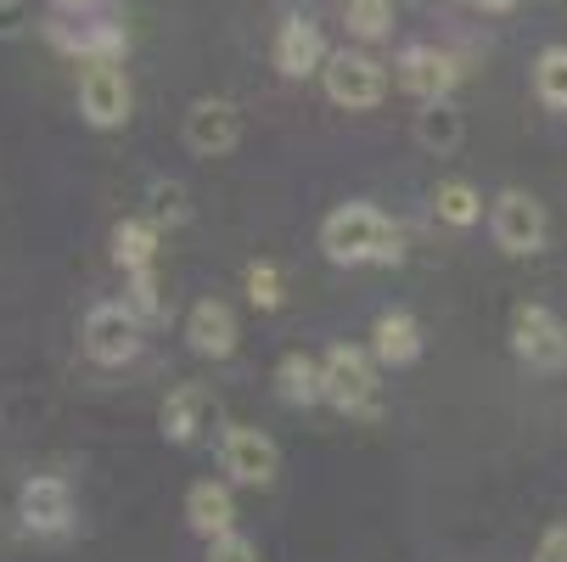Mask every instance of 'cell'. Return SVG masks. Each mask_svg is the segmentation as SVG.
I'll return each instance as SVG.
<instances>
[{
    "instance_id": "obj_1",
    "label": "cell",
    "mask_w": 567,
    "mask_h": 562,
    "mask_svg": "<svg viewBox=\"0 0 567 562\" xmlns=\"http://www.w3.org/2000/svg\"><path fill=\"white\" fill-rule=\"evenodd\" d=\"M320 254H327L332 265H399L404 243H399V231L382 208L371 203H338L327 219H320Z\"/></svg>"
},
{
    "instance_id": "obj_2",
    "label": "cell",
    "mask_w": 567,
    "mask_h": 562,
    "mask_svg": "<svg viewBox=\"0 0 567 562\" xmlns=\"http://www.w3.org/2000/svg\"><path fill=\"white\" fill-rule=\"evenodd\" d=\"M327 366V406H338L343 417H377V399H382V382H377V355L360 349V344H332L320 355Z\"/></svg>"
},
{
    "instance_id": "obj_3",
    "label": "cell",
    "mask_w": 567,
    "mask_h": 562,
    "mask_svg": "<svg viewBox=\"0 0 567 562\" xmlns=\"http://www.w3.org/2000/svg\"><path fill=\"white\" fill-rule=\"evenodd\" d=\"M320 85H327V102L332 108H349V113H371L382 96H388V68L371 57V51H332L327 68H320Z\"/></svg>"
},
{
    "instance_id": "obj_4",
    "label": "cell",
    "mask_w": 567,
    "mask_h": 562,
    "mask_svg": "<svg viewBox=\"0 0 567 562\" xmlns=\"http://www.w3.org/2000/svg\"><path fill=\"white\" fill-rule=\"evenodd\" d=\"M489 236H495V248L512 254V259H528L545 248V236H550V219H545V203L534 192H501L495 208H489Z\"/></svg>"
},
{
    "instance_id": "obj_5",
    "label": "cell",
    "mask_w": 567,
    "mask_h": 562,
    "mask_svg": "<svg viewBox=\"0 0 567 562\" xmlns=\"http://www.w3.org/2000/svg\"><path fill=\"white\" fill-rule=\"evenodd\" d=\"M79 113H85L91 130H118L135 113V85L124 62H85L79 73Z\"/></svg>"
},
{
    "instance_id": "obj_6",
    "label": "cell",
    "mask_w": 567,
    "mask_h": 562,
    "mask_svg": "<svg viewBox=\"0 0 567 562\" xmlns=\"http://www.w3.org/2000/svg\"><path fill=\"white\" fill-rule=\"evenodd\" d=\"M219 467H225L230 484L270 490V484H276V472H281V445H276L265 428L236 422V428H225V439H219Z\"/></svg>"
},
{
    "instance_id": "obj_7",
    "label": "cell",
    "mask_w": 567,
    "mask_h": 562,
    "mask_svg": "<svg viewBox=\"0 0 567 562\" xmlns=\"http://www.w3.org/2000/svg\"><path fill=\"white\" fill-rule=\"evenodd\" d=\"M141 327L146 320L130 304H96L85 315V327H79V344H85L96 366H130L141 355Z\"/></svg>"
},
{
    "instance_id": "obj_8",
    "label": "cell",
    "mask_w": 567,
    "mask_h": 562,
    "mask_svg": "<svg viewBox=\"0 0 567 562\" xmlns=\"http://www.w3.org/2000/svg\"><path fill=\"white\" fill-rule=\"evenodd\" d=\"M512 349H517L523 366L556 371V366L567 360V327H561L545 304H523V309L512 315Z\"/></svg>"
},
{
    "instance_id": "obj_9",
    "label": "cell",
    "mask_w": 567,
    "mask_h": 562,
    "mask_svg": "<svg viewBox=\"0 0 567 562\" xmlns=\"http://www.w3.org/2000/svg\"><path fill=\"white\" fill-rule=\"evenodd\" d=\"M73 490H68V478H29V484L18 490V523L40 540L51 534H68L73 529Z\"/></svg>"
},
{
    "instance_id": "obj_10",
    "label": "cell",
    "mask_w": 567,
    "mask_h": 562,
    "mask_svg": "<svg viewBox=\"0 0 567 562\" xmlns=\"http://www.w3.org/2000/svg\"><path fill=\"white\" fill-rule=\"evenodd\" d=\"M186 146L197 157H225L241 146V113L225 96H197L186 108Z\"/></svg>"
},
{
    "instance_id": "obj_11",
    "label": "cell",
    "mask_w": 567,
    "mask_h": 562,
    "mask_svg": "<svg viewBox=\"0 0 567 562\" xmlns=\"http://www.w3.org/2000/svg\"><path fill=\"white\" fill-rule=\"evenodd\" d=\"M399 85L411 91L416 102H444L461 85V62L439 45H404L399 57Z\"/></svg>"
},
{
    "instance_id": "obj_12",
    "label": "cell",
    "mask_w": 567,
    "mask_h": 562,
    "mask_svg": "<svg viewBox=\"0 0 567 562\" xmlns=\"http://www.w3.org/2000/svg\"><path fill=\"white\" fill-rule=\"evenodd\" d=\"M214 417H219V399H214V388H203V382H181V388L164 399V411H157L169 445H197V439L214 428Z\"/></svg>"
},
{
    "instance_id": "obj_13",
    "label": "cell",
    "mask_w": 567,
    "mask_h": 562,
    "mask_svg": "<svg viewBox=\"0 0 567 562\" xmlns=\"http://www.w3.org/2000/svg\"><path fill=\"white\" fill-rule=\"evenodd\" d=\"M186 344H192V355H203V360H230L236 344H241L236 309H230L225 298L192 304V315H186Z\"/></svg>"
},
{
    "instance_id": "obj_14",
    "label": "cell",
    "mask_w": 567,
    "mask_h": 562,
    "mask_svg": "<svg viewBox=\"0 0 567 562\" xmlns=\"http://www.w3.org/2000/svg\"><path fill=\"white\" fill-rule=\"evenodd\" d=\"M51 40L79 62H124V51H130V34L118 23H107V18H79V29L51 23Z\"/></svg>"
},
{
    "instance_id": "obj_15",
    "label": "cell",
    "mask_w": 567,
    "mask_h": 562,
    "mask_svg": "<svg viewBox=\"0 0 567 562\" xmlns=\"http://www.w3.org/2000/svg\"><path fill=\"white\" fill-rule=\"evenodd\" d=\"M371 355L388 366V371H404L422 360V320L411 309H382L371 320Z\"/></svg>"
},
{
    "instance_id": "obj_16",
    "label": "cell",
    "mask_w": 567,
    "mask_h": 562,
    "mask_svg": "<svg viewBox=\"0 0 567 562\" xmlns=\"http://www.w3.org/2000/svg\"><path fill=\"white\" fill-rule=\"evenodd\" d=\"M327 34H320L309 18H287L281 29H276V68L287 73V79H309V73H320L327 68Z\"/></svg>"
},
{
    "instance_id": "obj_17",
    "label": "cell",
    "mask_w": 567,
    "mask_h": 562,
    "mask_svg": "<svg viewBox=\"0 0 567 562\" xmlns=\"http://www.w3.org/2000/svg\"><path fill=\"white\" fill-rule=\"evenodd\" d=\"M186 523H192V534H203V540L230 534V529H236V495H230V484H214V478L192 484V490H186Z\"/></svg>"
},
{
    "instance_id": "obj_18",
    "label": "cell",
    "mask_w": 567,
    "mask_h": 562,
    "mask_svg": "<svg viewBox=\"0 0 567 562\" xmlns=\"http://www.w3.org/2000/svg\"><path fill=\"white\" fill-rule=\"evenodd\" d=\"M276 394L287 399L292 411L320 406V399H327V366H320L315 355H303V349L281 355V366H276Z\"/></svg>"
},
{
    "instance_id": "obj_19",
    "label": "cell",
    "mask_w": 567,
    "mask_h": 562,
    "mask_svg": "<svg viewBox=\"0 0 567 562\" xmlns=\"http://www.w3.org/2000/svg\"><path fill=\"white\" fill-rule=\"evenodd\" d=\"M157 243H164V225H157L152 214H135V219H118L113 231V259L118 270H152L157 265Z\"/></svg>"
},
{
    "instance_id": "obj_20",
    "label": "cell",
    "mask_w": 567,
    "mask_h": 562,
    "mask_svg": "<svg viewBox=\"0 0 567 562\" xmlns=\"http://www.w3.org/2000/svg\"><path fill=\"white\" fill-rule=\"evenodd\" d=\"M461 141H466V119L455 113V102L450 96L444 102H422V113H416V146L433 152V157H450Z\"/></svg>"
},
{
    "instance_id": "obj_21",
    "label": "cell",
    "mask_w": 567,
    "mask_h": 562,
    "mask_svg": "<svg viewBox=\"0 0 567 562\" xmlns=\"http://www.w3.org/2000/svg\"><path fill=\"white\" fill-rule=\"evenodd\" d=\"M534 96L550 113H567V45H545L534 57Z\"/></svg>"
},
{
    "instance_id": "obj_22",
    "label": "cell",
    "mask_w": 567,
    "mask_h": 562,
    "mask_svg": "<svg viewBox=\"0 0 567 562\" xmlns=\"http://www.w3.org/2000/svg\"><path fill=\"white\" fill-rule=\"evenodd\" d=\"M433 214H439L444 225L466 231V225L483 219V197H477L472 181H439V192H433Z\"/></svg>"
},
{
    "instance_id": "obj_23",
    "label": "cell",
    "mask_w": 567,
    "mask_h": 562,
    "mask_svg": "<svg viewBox=\"0 0 567 562\" xmlns=\"http://www.w3.org/2000/svg\"><path fill=\"white\" fill-rule=\"evenodd\" d=\"M343 29L360 45H377L393 34V0H343Z\"/></svg>"
},
{
    "instance_id": "obj_24",
    "label": "cell",
    "mask_w": 567,
    "mask_h": 562,
    "mask_svg": "<svg viewBox=\"0 0 567 562\" xmlns=\"http://www.w3.org/2000/svg\"><path fill=\"white\" fill-rule=\"evenodd\" d=\"M146 214L157 219V225H186L192 219V192L181 186V181H152V192H146Z\"/></svg>"
},
{
    "instance_id": "obj_25",
    "label": "cell",
    "mask_w": 567,
    "mask_h": 562,
    "mask_svg": "<svg viewBox=\"0 0 567 562\" xmlns=\"http://www.w3.org/2000/svg\"><path fill=\"white\" fill-rule=\"evenodd\" d=\"M124 304H130L141 320H157V315H164V287H157V265H152V270H130V293H124Z\"/></svg>"
},
{
    "instance_id": "obj_26",
    "label": "cell",
    "mask_w": 567,
    "mask_h": 562,
    "mask_svg": "<svg viewBox=\"0 0 567 562\" xmlns=\"http://www.w3.org/2000/svg\"><path fill=\"white\" fill-rule=\"evenodd\" d=\"M248 298H254V309H281V298H287V282H281V270H276L270 259L248 265Z\"/></svg>"
},
{
    "instance_id": "obj_27",
    "label": "cell",
    "mask_w": 567,
    "mask_h": 562,
    "mask_svg": "<svg viewBox=\"0 0 567 562\" xmlns=\"http://www.w3.org/2000/svg\"><path fill=\"white\" fill-rule=\"evenodd\" d=\"M208 562H259V545L248 540V534H219V540H208Z\"/></svg>"
},
{
    "instance_id": "obj_28",
    "label": "cell",
    "mask_w": 567,
    "mask_h": 562,
    "mask_svg": "<svg viewBox=\"0 0 567 562\" xmlns=\"http://www.w3.org/2000/svg\"><path fill=\"white\" fill-rule=\"evenodd\" d=\"M534 562H567V523H550L534 545Z\"/></svg>"
},
{
    "instance_id": "obj_29",
    "label": "cell",
    "mask_w": 567,
    "mask_h": 562,
    "mask_svg": "<svg viewBox=\"0 0 567 562\" xmlns=\"http://www.w3.org/2000/svg\"><path fill=\"white\" fill-rule=\"evenodd\" d=\"M29 0H0V40H12V34H23L29 29Z\"/></svg>"
},
{
    "instance_id": "obj_30",
    "label": "cell",
    "mask_w": 567,
    "mask_h": 562,
    "mask_svg": "<svg viewBox=\"0 0 567 562\" xmlns=\"http://www.w3.org/2000/svg\"><path fill=\"white\" fill-rule=\"evenodd\" d=\"M51 7H56L62 18H85V12L96 7V0H51Z\"/></svg>"
},
{
    "instance_id": "obj_31",
    "label": "cell",
    "mask_w": 567,
    "mask_h": 562,
    "mask_svg": "<svg viewBox=\"0 0 567 562\" xmlns=\"http://www.w3.org/2000/svg\"><path fill=\"white\" fill-rule=\"evenodd\" d=\"M472 7H477V12H512L517 0H472Z\"/></svg>"
}]
</instances>
